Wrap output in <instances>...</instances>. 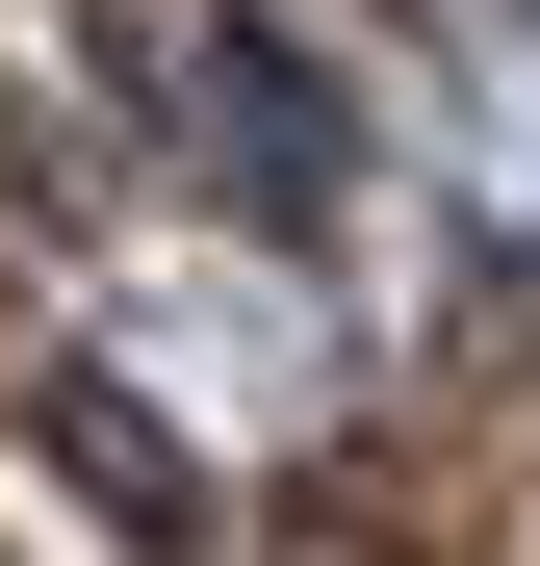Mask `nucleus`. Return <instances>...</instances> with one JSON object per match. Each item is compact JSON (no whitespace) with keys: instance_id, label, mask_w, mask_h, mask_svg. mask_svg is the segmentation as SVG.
<instances>
[{"instance_id":"obj_1","label":"nucleus","mask_w":540,"mask_h":566,"mask_svg":"<svg viewBox=\"0 0 540 566\" xmlns=\"http://www.w3.org/2000/svg\"><path fill=\"white\" fill-rule=\"evenodd\" d=\"M180 129H207V180H232V207H284V232L335 207V104H309L257 27H180Z\"/></svg>"}]
</instances>
